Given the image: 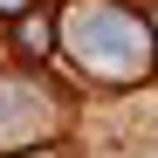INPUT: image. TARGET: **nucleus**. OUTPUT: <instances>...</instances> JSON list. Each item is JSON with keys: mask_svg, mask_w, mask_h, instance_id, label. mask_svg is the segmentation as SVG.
<instances>
[{"mask_svg": "<svg viewBox=\"0 0 158 158\" xmlns=\"http://www.w3.org/2000/svg\"><path fill=\"white\" fill-rule=\"evenodd\" d=\"M69 35H76V55H83L89 69L131 76V69H144V55H151L144 21H131V14H117V7H76V14H69Z\"/></svg>", "mask_w": 158, "mask_h": 158, "instance_id": "obj_1", "label": "nucleus"}, {"mask_svg": "<svg viewBox=\"0 0 158 158\" xmlns=\"http://www.w3.org/2000/svg\"><path fill=\"white\" fill-rule=\"evenodd\" d=\"M21 41L41 55V48H48V21H41V14H35V21H21Z\"/></svg>", "mask_w": 158, "mask_h": 158, "instance_id": "obj_2", "label": "nucleus"}, {"mask_svg": "<svg viewBox=\"0 0 158 158\" xmlns=\"http://www.w3.org/2000/svg\"><path fill=\"white\" fill-rule=\"evenodd\" d=\"M0 7H14V0H0Z\"/></svg>", "mask_w": 158, "mask_h": 158, "instance_id": "obj_3", "label": "nucleus"}]
</instances>
